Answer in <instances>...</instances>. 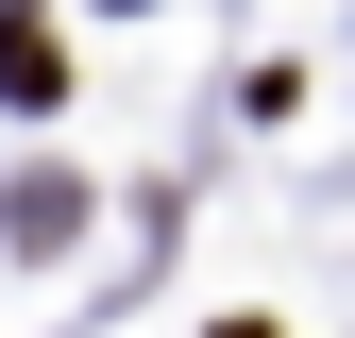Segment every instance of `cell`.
Masks as SVG:
<instances>
[{
    "label": "cell",
    "mask_w": 355,
    "mask_h": 338,
    "mask_svg": "<svg viewBox=\"0 0 355 338\" xmlns=\"http://www.w3.org/2000/svg\"><path fill=\"white\" fill-rule=\"evenodd\" d=\"M0 102H34V118L68 102V51H51V17H34V0H0Z\"/></svg>",
    "instance_id": "1"
},
{
    "label": "cell",
    "mask_w": 355,
    "mask_h": 338,
    "mask_svg": "<svg viewBox=\"0 0 355 338\" xmlns=\"http://www.w3.org/2000/svg\"><path fill=\"white\" fill-rule=\"evenodd\" d=\"M0 220H17V254H51V237L85 220V186H68V169H34V186H17V203H0Z\"/></svg>",
    "instance_id": "2"
},
{
    "label": "cell",
    "mask_w": 355,
    "mask_h": 338,
    "mask_svg": "<svg viewBox=\"0 0 355 338\" xmlns=\"http://www.w3.org/2000/svg\"><path fill=\"white\" fill-rule=\"evenodd\" d=\"M220 338H271V321H220Z\"/></svg>",
    "instance_id": "3"
}]
</instances>
